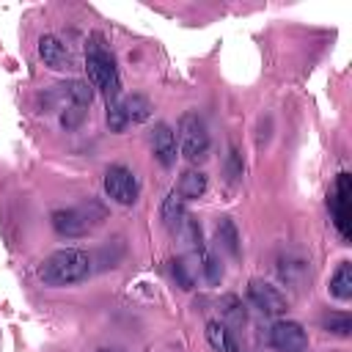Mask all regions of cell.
<instances>
[{"label":"cell","instance_id":"1","mask_svg":"<svg viewBox=\"0 0 352 352\" xmlns=\"http://www.w3.org/2000/svg\"><path fill=\"white\" fill-rule=\"evenodd\" d=\"M91 99H94L91 82H85V80H66V82H58L52 91H47L44 104L52 113H58L63 129H74L88 116Z\"/></svg>","mask_w":352,"mask_h":352},{"label":"cell","instance_id":"20","mask_svg":"<svg viewBox=\"0 0 352 352\" xmlns=\"http://www.w3.org/2000/svg\"><path fill=\"white\" fill-rule=\"evenodd\" d=\"M107 126H110L113 132L126 129V118H124V110H121V99L113 102V104H107Z\"/></svg>","mask_w":352,"mask_h":352},{"label":"cell","instance_id":"4","mask_svg":"<svg viewBox=\"0 0 352 352\" xmlns=\"http://www.w3.org/2000/svg\"><path fill=\"white\" fill-rule=\"evenodd\" d=\"M209 146H212V138H209L204 118L198 113H184L179 118V151H182V157L190 162H201L209 157Z\"/></svg>","mask_w":352,"mask_h":352},{"label":"cell","instance_id":"22","mask_svg":"<svg viewBox=\"0 0 352 352\" xmlns=\"http://www.w3.org/2000/svg\"><path fill=\"white\" fill-rule=\"evenodd\" d=\"M170 270H173V278L179 280V286H182V289H192V278H190L187 264H184L182 258H173V261H170Z\"/></svg>","mask_w":352,"mask_h":352},{"label":"cell","instance_id":"7","mask_svg":"<svg viewBox=\"0 0 352 352\" xmlns=\"http://www.w3.org/2000/svg\"><path fill=\"white\" fill-rule=\"evenodd\" d=\"M327 206H330V214H333V223L341 239H349V173H338L327 195Z\"/></svg>","mask_w":352,"mask_h":352},{"label":"cell","instance_id":"21","mask_svg":"<svg viewBox=\"0 0 352 352\" xmlns=\"http://www.w3.org/2000/svg\"><path fill=\"white\" fill-rule=\"evenodd\" d=\"M223 314L234 322V324H242L245 322V308L236 297H223Z\"/></svg>","mask_w":352,"mask_h":352},{"label":"cell","instance_id":"12","mask_svg":"<svg viewBox=\"0 0 352 352\" xmlns=\"http://www.w3.org/2000/svg\"><path fill=\"white\" fill-rule=\"evenodd\" d=\"M206 192V173L204 170H184L182 176H179V184H176V195L182 198V201H195V198H201Z\"/></svg>","mask_w":352,"mask_h":352},{"label":"cell","instance_id":"8","mask_svg":"<svg viewBox=\"0 0 352 352\" xmlns=\"http://www.w3.org/2000/svg\"><path fill=\"white\" fill-rule=\"evenodd\" d=\"M248 297H250V302H253L261 314H270V316H280V314H286V308H289V302H286V297L278 292V286H272V283H267V280H258V278H253V280L248 283Z\"/></svg>","mask_w":352,"mask_h":352},{"label":"cell","instance_id":"11","mask_svg":"<svg viewBox=\"0 0 352 352\" xmlns=\"http://www.w3.org/2000/svg\"><path fill=\"white\" fill-rule=\"evenodd\" d=\"M151 151L160 160V165H165V168L176 162V132L162 121L151 132Z\"/></svg>","mask_w":352,"mask_h":352},{"label":"cell","instance_id":"24","mask_svg":"<svg viewBox=\"0 0 352 352\" xmlns=\"http://www.w3.org/2000/svg\"><path fill=\"white\" fill-rule=\"evenodd\" d=\"M96 352H126V349H118V346H99Z\"/></svg>","mask_w":352,"mask_h":352},{"label":"cell","instance_id":"19","mask_svg":"<svg viewBox=\"0 0 352 352\" xmlns=\"http://www.w3.org/2000/svg\"><path fill=\"white\" fill-rule=\"evenodd\" d=\"M198 258H201V272H204L206 283H220V278H223V267H220V261H217L209 250L201 253Z\"/></svg>","mask_w":352,"mask_h":352},{"label":"cell","instance_id":"15","mask_svg":"<svg viewBox=\"0 0 352 352\" xmlns=\"http://www.w3.org/2000/svg\"><path fill=\"white\" fill-rule=\"evenodd\" d=\"M160 214H162L165 228H170V231H179V228H182L187 212H184V201L176 195V190L168 192V198L162 201V212H160Z\"/></svg>","mask_w":352,"mask_h":352},{"label":"cell","instance_id":"13","mask_svg":"<svg viewBox=\"0 0 352 352\" xmlns=\"http://www.w3.org/2000/svg\"><path fill=\"white\" fill-rule=\"evenodd\" d=\"M206 341H209V346L214 352H239L236 349V341H234V336L228 330V324L220 322V319H209L206 322Z\"/></svg>","mask_w":352,"mask_h":352},{"label":"cell","instance_id":"3","mask_svg":"<svg viewBox=\"0 0 352 352\" xmlns=\"http://www.w3.org/2000/svg\"><path fill=\"white\" fill-rule=\"evenodd\" d=\"M88 275H91V258L85 250L77 248H60L50 253L38 267V278L47 286H72L85 280Z\"/></svg>","mask_w":352,"mask_h":352},{"label":"cell","instance_id":"6","mask_svg":"<svg viewBox=\"0 0 352 352\" xmlns=\"http://www.w3.org/2000/svg\"><path fill=\"white\" fill-rule=\"evenodd\" d=\"M270 344L278 352H305L308 349V333L300 322L292 319H278L270 327Z\"/></svg>","mask_w":352,"mask_h":352},{"label":"cell","instance_id":"9","mask_svg":"<svg viewBox=\"0 0 352 352\" xmlns=\"http://www.w3.org/2000/svg\"><path fill=\"white\" fill-rule=\"evenodd\" d=\"M52 228L60 234V236H82L91 231V217L82 212V209H55L52 212Z\"/></svg>","mask_w":352,"mask_h":352},{"label":"cell","instance_id":"2","mask_svg":"<svg viewBox=\"0 0 352 352\" xmlns=\"http://www.w3.org/2000/svg\"><path fill=\"white\" fill-rule=\"evenodd\" d=\"M85 69H88L91 88H96L107 104L121 99V77L116 69V58L99 33H94L85 44Z\"/></svg>","mask_w":352,"mask_h":352},{"label":"cell","instance_id":"10","mask_svg":"<svg viewBox=\"0 0 352 352\" xmlns=\"http://www.w3.org/2000/svg\"><path fill=\"white\" fill-rule=\"evenodd\" d=\"M38 55H41V60H44L50 69H58V72L74 66V58H72L69 47H66L58 36H50V33L38 38Z\"/></svg>","mask_w":352,"mask_h":352},{"label":"cell","instance_id":"14","mask_svg":"<svg viewBox=\"0 0 352 352\" xmlns=\"http://www.w3.org/2000/svg\"><path fill=\"white\" fill-rule=\"evenodd\" d=\"M121 110H124V118L126 124H143L151 118V102L143 96V94H132V96H124L121 99Z\"/></svg>","mask_w":352,"mask_h":352},{"label":"cell","instance_id":"16","mask_svg":"<svg viewBox=\"0 0 352 352\" xmlns=\"http://www.w3.org/2000/svg\"><path fill=\"white\" fill-rule=\"evenodd\" d=\"M330 294L336 300H349L352 297V264L341 261L338 270L330 275Z\"/></svg>","mask_w":352,"mask_h":352},{"label":"cell","instance_id":"18","mask_svg":"<svg viewBox=\"0 0 352 352\" xmlns=\"http://www.w3.org/2000/svg\"><path fill=\"white\" fill-rule=\"evenodd\" d=\"M322 327L336 336H349L352 319H349V314H327V316H322Z\"/></svg>","mask_w":352,"mask_h":352},{"label":"cell","instance_id":"5","mask_svg":"<svg viewBox=\"0 0 352 352\" xmlns=\"http://www.w3.org/2000/svg\"><path fill=\"white\" fill-rule=\"evenodd\" d=\"M104 192H107V198H113L116 204L129 206V204L138 201V192H140L138 176H135L126 165H110V168L104 170Z\"/></svg>","mask_w":352,"mask_h":352},{"label":"cell","instance_id":"23","mask_svg":"<svg viewBox=\"0 0 352 352\" xmlns=\"http://www.w3.org/2000/svg\"><path fill=\"white\" fill-rule=\"evenodd\" d=\"M228 173H231V179L242 176V160H239V151L236 148L228 151Z\"/></svg>","mask_w":352,"mask_h":352},{"label":"cell","instance_id":"17","mask_svg":"<svg viewBox=\"0 0 352 352\" xmlns=\"http://www.w3.org/2000/svg\"><path fill=\"white\" fill-rule=\"evenodd\" d=\"M217 242L223 245V250H228L231 256H239V234L236 226L231 223V217H223L217 223Z\"/></svg>","mask_w":352,"mask_h":352}]
</instances>
